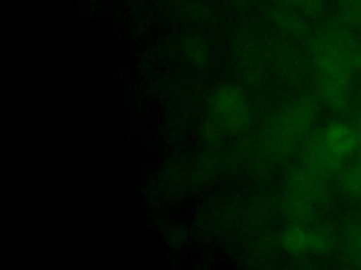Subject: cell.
Returning a JSON list of instances; mask_svg holds the SVG:
<instances>
[{"label": "cell", "instance_id": "1", "mask_svg": "<svg viewBox=\"0 0 361 270\" xmlns=\"http://www.w3.org/2000/svg\"><path fill=\"white\" fill-rule=\"evenodd\" d=\"M319 101L312 94L293 97L276 107L261 124L248 146V163L265 170L283 163L312 135Z\"/></svg>", "mask_w": 361, "mask_h": 270}, {"label": "cell", "instance_id": "2", "mask_svg": "<svg viewBox=\"0 0 361 270\" xmlns=\"http://www.w3.org/2000/svg\"><path fill=\"white\" fill-rule=\"evenodd\" d=\"M310 59L322 101L331 110H344L353 72L361 69V44L345 24H330L312 38Z\"/></svg>", "mask_w": 361, "mask_h": 270}, {"label": "cell", "instance_id": "3", "mask_svg": "<svg viewBox=\"0 0 361 270\" xmlns=\"http://www.w3.org/2000/svg\"><path fill=\"white\" fill-rule=\"evenodd\" d=\"M334 176L299 158L282 187V208L292 221L310 222L323 208Z\"/></svg>", "mask_w": 361, "mask_h": 270}, {"label": "cell", "instance_id": "4", "mask_svg": "<svg viewBox=\"0 0 361 270\" xmlns=\"http://www.w3.org/2000/svg\"><path fill=\"white\" fill-rule=\"evenodd\" d=\"M234 58L237 72L250 84H264L271 76L292 77L300 68L289 48L265 37L244 39L237 46Z\"/></svg>", "mask_w": 361, "mask_h": 270}, {"label": "cell", "instance_id": "5", "mask_svg": "<svg viewBox=\"0 0 361 270\" xmlns=\"http://www.w3.org/2000/svg\"><path fill=\"white\" fill-rule=\"evenodd\" d=\"M207 122L216 135H244L254 122V110L245 90L238 84H221L209 96Z\"/></svg>", "mask_w": 361, "mask_h": 270}, {"label": "cell", "instance_id": "6", "mask_svg": "<svg viewBox=\"0 0 361 270\" xmlns=\"http://www.w3.org/2000/svg\"><path fill=\"white\" fill-rule=\"evenodd\" d=\"M279 243L290 255H319L331 250L333 238L324 229L310 225V222L292 221L281 232Z\"/></svg>", "mask_w": 361, "mask_h": 270}, {"label": "cell", "instance_id": "7", "mask_svg": "<svg viewBox=\"0 0 361 270\" xmlns=\"http://www.w3.org/2000/svg\"><path fill=\"white\" fill-rule=\"evenodd\" d=\"M327 146L341 159L345 160L360 148L358 129L343 121H331L319 129Z\"/></svg>", "mask_w": 361, "mask_h": 270}, {"label": "cell", "instance_id": "8", "mask_svg": "<svg viewBox=\"0 0 361 270\" xmlns=\"http://www.w3.org/2000/svg\"><path fill=\"white\" fill-rule=\"evenodd\" d=\"M337 179L345 195L361 200V162L343 166Z\"/></svg>", "mask_w": 361, "mask_h": 270}, {"label": "cell", "instance_id": "9", "mask_svg": "<svg viewBox=\"0 0 361 270\" xmlns=\"http://www.w3.org/2000/svg\"><path fill=\"white\" fill-rule=\"evenodd\" d=\"M272 7L286 8L300 14L306 20H312L323 13L324 0H272Z\"/></svg>", "mask_w": 361, "mask_h": 270}, {"label": "cell", "instance_id": "10", "mask_svg": "<svg viewBox=\"0 0 361 270\" xmlns=\"http://www.w3.org/2000/svg\"><path fill=\"white\" fill-rule=\"evenodd\" d=\"M345 245L351 259L361 262V215L350 225L347 231Z\"/></svg>", "mask_w": 361, "mask_h": 270}, {"label": "cell", "instance_id": "11", "mask_svg": "<svg viewBox=\"0 0 361 270\" xmlns=\"http://www.w3.org/2000/svg\"><path fill=\"white\" fill-rule=\"evenodd\" d=\"M341 14L347 24L361 25V0H338Z\"/></svg>", "mask_w": 361, "mask_h": 270}, {"label": "cell", "instance_id": "12", "mask_svg": "<svg viewBox=\"0 0 361 270\" xmlns=\"http://www.w3.org/2000/svg\"><path fill=\"white\" fill-rule=\"evenodd\" d=\"M358 138H360V149H361V124H360V128H358Z\"/></svg>", "mask_w": 361, "mask_h": 270}]
</instances>
